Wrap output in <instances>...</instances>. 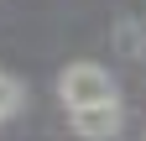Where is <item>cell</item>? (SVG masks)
Masks as SVG:
<instances>
[{"label": "cell", "instance_id": "4", "mask_svg": "<svg viewBox=\"0 0 146 141\" xmlns=\"http://www.w3.org/2000/svg\"><path fill=\"white\" fill-rule=\"evenodd\" d=\"M16 110H21V84H16L11 73H0V126H5Z\"/></svg>", "mask_w": 146, "mask_h": 141}, {"label": "cell", "instance_id": "1", "mask_svg": "<svg viewBox=\"0 0 146 141\" xmlns=\"http://www.w3.org/2000/svg\"><path fill=\"white\" fill-rule=\"evenodd\" d=\"M58 94L68 110H89V104H110L115 99V84L99 63H68L63 78H58Z\"/></svg>", "mask_w": 146, "mask_h": 141}, {"label": "cell", "instance_id": "2", "mask_svg": "<svg viewBox=\"0 0 146 141\" xmlns=\"http://www.w3.org/2000/svg\"><path fill=\"white\" fill-rule=\"evenodd\" d=\"M73 131H78L84 141H110V136H120V99L73 110Z\"/></svg>", "mask_w": 146, "mask_h": 141}, {"label": "cell", "instance_id": "3", "mask_svg": "<svg viewBox=\"0 0 146 141\" xmlns=\"http://www.w3.org/2000/svg\"><path fill=\"white\" fill-rule=\"evenodd\" d=\"M115 37H120V52H125V58L146 52V26H141V21H120V26H115Z\"/></svg>", "mask_w": 146, "mask_h": 141}]
</instances>
